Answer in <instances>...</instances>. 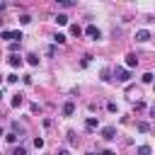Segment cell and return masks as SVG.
I'll return each mask as SVG.
<instances>
[{
    "label": "cell",
    "instance_id": "15",
    "mask_svg": "<svg viewBox=\"0 0 155 155\" xmlns=\"http://www.w3.org/2000/svg\"><path fill=\"white\" fill-rule=\"evenodd\" d=\"M17 138H19V133H15V131L5 136V140H7V143H17Z\"/></svg>",
    "mask_w": 155,
    "mask_h": 155
},
{
    "label": "cell",
    "instance_id": "18",
    "mask_svg": "<svg viewBox=\"0 0 155 155\" xmlns=\"http://www.w3.org/2000/svg\"><path fill=\"white\" fill-rule=\"evenodd\" d=\"M29 22H31L29 15H19V24H29Z\"/></svg>",
    "mask_w": 155,
    "mask_h": 155
},
{
    "label": "cell",
    "instance_id": "22",
    "mask_svg": "<svg viewBox=\"0 0 155 155\" xmlns=\"http://www.w3.org/2000/svg\"><path fill=\"white\" fill-rule=\"evenodd\" d=\"M56 2H58V5H63V7H70L75 0H56Z\"/></svg>",
    "mask_w": 155,
    "mask_h": 155
},
{
    "label": "cell",
    "instance_id": "19",
    "mask_svg": "<svg viewBox=\"0 0 155 155\" xmlns=\"http://www.w3.org/2000/svg\"><path fill=\"white\" fill-rule=\"evenodd\" d=\"M140 80H143V82H145V85H150V82H153V73H145V75H143V78H140Z\"/></svg>",
    "mask_w": 155,
    "mask_h": 155
},
{
    "label": "cell",
    "instance_id": "13",
    "mask_svg": "<svg viewBox=\"0 0 155 155\" xmlns=\"http://www.w3.org/2000/svg\"><path fill=\"white\" fill-rule=\"evenodd\" d=\"M138 131H140V133H148V131H150V124H148V121H138Z\"/></svg>",
    "mask_w": 155,
    "mask_h": 155
},
{
    "label": "cell",
    "instance_id": "28",
    "mask_svg": "<svg viewBox=\"0 0 155 155\" xmlns=\"http://www.w3.org/2000/svg\"><path fill=\"white\" fill-rule=\"evenodd\" d=\"M0 97H2V92H0Z\"/></svg>",
    "mask_w": 155,
    "mask_h": 155
},
{
    "label": "cell",
    "instance_id": "3",
    "mask_svg": "<svg viewBox=\"0 0 155 155\" xmlns=\"http://www.w3.org/2000/svg\"><path fill=\"white\" fill-rule=\"evenodd\" d=\"M85 34H87V36H90L92 41H99V39H102V31H99V29H97L94 24H90V27L85 29Z\"/></svg>",
    "mask_w": 155,
    "mask_h": 155
},
{
    "label": "cell",
    "instance_id": "17",
    "mask_svg": "<svg viewBox=\"0 0 155 155\" xmlns=\"http://www.w3.org/2000/svg\"><path fill=\"white\" fill-rule=\"evenodd\" d=\"M12 131H15V133H24V126H19L17 121H12Z\"/></svg>",
    "mask_w": 155,
    "mask_h": 155
},
{
    "label": "cell",
    "instance_id": "20",
    "mask_svg": "<svg viewBox=\"0 0 155 155\" xmlns=\"http://www.w3.org/2000/svg\"><path fill=\"white\" fill-rule=\"evenodd\" d=\"M34 148L41 150V148H44V138H34Z\"/></svg>",
    "mask_w": 155,
    "mask_h": 155
},
{
    "label": "cell",
    "instance_id": "25",
    "mask_svg": "<svg viewBox=\"0 0 155 155\" xmlns=\"http://www.w3.org/2000/svg\"><path fill=\"white\" fill-rule=\"evenodd\" d=\"M75 138H78V136H75V131H68V140H70V143H75Z\"/></svg>",
    "mask_w": 155,
    "mask_h": 155
},
{
    "label": "cell",
    "instance_id": "11",
    "mask_svg": "<svg viewBox=\"0 0 155 155\" xmlns=\"http://www.w3.org/2000/svg\"><path fill=\"white\" fill-rule=\"evenodd\" d=\"M22 104H24V97H22V94H15V97H12V107L17 109V107H22Z\"/></svg>",
    "mask_w": 155,
    "mask_h": 155
},
{
    "label": "cell",
    "instance_id": "24",
    "mask_svg": "<svg viewBox=\"0 0 155 155\" xmlns=\"http://www.w3.org/2000/svg\"><path fill=\"white\" fill-rule=\"evenodd\" d=\"M5 80H7V82H17V80H19V78H17V75H15V73H12V75H7V78H5Z\"/></svg>",
    "mask_w": 155,
    "mask_h": 155
},
{
    "label": "cell",
    "instance_id": "1",
    "mask_svg": "<svg viewBox=\"0 0 155 155\" xmlns=\"http://www.w3.org/2000/svg\"><path fill=\"white\" fill-rule=\"evenodd\" d=\"M114 78H116L119 82H128V80H131V70H128V68H114Z\"/></svg>",
    "mask_w": 155,
    "mask_h": 155
},
{
    "label": "cell",
    "instance_id": "26",
    "mask_svg": "<svg viewBox=\"0 0 155 155\" xmlns=\"http://www.w3.org/2000/svg\"><path fill=\"white\" fill-rule=\"evenodd\" d=\"M0 136H2V128H0Z\"/></svg>",
    "mask_w": 155,
    "mask_h": 155
},
{
    "label": "cell",
    "instance_id": "12",
    "mask_svg": "<svg viewBox=\"0 0 155 155\" xmlns=\"http://www.w3.org/2000/svg\"><path fill=\"white\" fill-rule=\"evenodd\" d=\"M27 63H29V65H39V56H36V53H29V56H27Z\"/></svg>",
    "mask_w": 155,
    "mask_h": 155
},
{
    "label": "cell",
    "instance_id": "8",
    "mask_svg": "<svg viewBox=\"0 0 155 155\" xmlns=\"http://www.w3.org/2000/svg\"><path fill=\"white\" fill-rule=\"evenodd\" d=\"M73 111H75V104L73 102H65L63 104V116H73Z\"/></svg>",
    "mask_w": 155,
    "mask_h": 155
},
{
    "label": "cell",
    "instance_id": "16",
    "mask_svg": "<svg viewBox=\"0 0 155 155\" xmlns=\"http://www.w3.org/2000/svg\"><path fill=\"white\" fill-rule=\"evenodd\" d=\"M70 34H73V36H80V34H82V29H80L78 24H73V27H70Z\"/></svg>",
    "mask_w": 155,
    "mask_h": 155
},
{
    "label": "cell",
    "instance_id": "2",
    "mask_svg": "<svg viewBox=\"0 0 155 155\" xmlns=\"http://www.w3.org/2000/svg\"><path fill=\"white\" fill-rule=\"evenodd\" d=\"M0 39H10V41H22V31H10V29H2L0 31Z\"/></svg>",
    "mask_w": 155,
    "mask_h": 155
},
{
    "label": "cell",
    "instance_id": "9",
    "mask_svg": "<svg viewBox=\"0 0 155 155\" xmlns=\"http://www.w3.org/2000/svg\"><path fill=\"white\" fill-rule=\"evenodd\" d=\"M10 65H12V68H19V65H22V58H19L15 51H12V56H10Z\"/></svg>",
    "mask_w": 155,
    "mask_h": 155
},
{
    "label": "cell",
    "instance_id": "14",
    "mask_svg": "<svg viewBox=\"0 0 155 155\" xmlns=\"http://www.w3.org/2000/svg\"><path fill=\"white\" fill-rule=\"evenodd\" d=\"M53 41H56V44H65L68 36H65V34H53Z\"/></svg>",
    "mask_w": 155,
    "mask_h": 155
},
{
    "label": "cell",
    "instance_id": "7",
    "mask_svg": "<svg viewBox=\"0 0 155 155\" xmlns=\"http://www.w3.org/2000/svg\"><path fill=\"white\" fill-rule=\"evenodd\" d=\"M136 65H138V56L136 53H128L126 56V68H136Z\"/></svg>",
    "mask_w": 155,
    "mask_h": 155
},
{
    "label": "cell",
    "instance_id": "27",
    "mask_svg": "<svg viewBox=\"0 0 155 155\" xmlns=\"http://www.w3.org/2000/svg\"><path fill=\"white\" fill-rule=\"evenodd\" d=\"M0 82H2V75H0Z\"/></svg>",
    "mask_w": 155,
    "mask_h": 155
},
{
    "label": "cell",
    "instance_id": "23",
    "mask_svg": "<svg viewBox=\"0 0 155 155\" xmlns=\"http://www.w3.org/2000/svg\"><path fill=\"white\" fill-rule=\"evenodd\" d=\"M102 80H104V82H109V80H111V78H109V70H102Z\"/></svg>",
    "mask_w": 155,
    "mask_h": 155
},
{
    "label": "cell",
    "instance_id": "6",
    "mask_svg": "<svg viewBox=\"0 0 155 155\" xmlns=\"http://www.w3.org/2000/svg\"><path fill=\"white\" fill-rule=\"evenodd\" d=\"M97 126H99V119H97V116H87L85 128H87V131H92V128H97Z\"/></svg>",
    "mask_w": 155,
    "mask_h": 155
},
{
    "label": "cell",
    "instance_id": "21",
    "mask_svg": "<svg viewBox=\"0 0 155 155\" xmlns=\"http://www.w3.org/2000/svg\"><path fill=\"white\" fill-rule=\"evenodd\" d=\"M138 153H140V155H150V148H148V145H140Z\"/></svg>",
    "mask_w": 155,
    "mask_h": 155
},
{
    "label": "cell",
    "instance_id": "5",
    "mask_svg": "<svg viewBox=\"0 0 155 155\" xmlns=\"http://www.w3.org/2000/svg\"><path fill=\"white\" fill-rule=\"evenodd\" d=\"M136 41H138V44H145V41H150V31H148V29H140V31H136Z\"/></svg>",
    "mask_w": 155,
    "mask_h": 155
},
{
    "label": "cell",
    "instance_id": "10",
    "mask_svg": "<svg viewBox=\"0 0 155 155\" xmlns=\"http://www.w3.org/2000/svg\"><path fill=\"white\" fill-rule=\"evenodd\" d=\"M56 24H61V27H65V24H68V15H63V12H58V15H56Z\"/></svg>",
    "mask_w": 155,
    "mask_h": 155
},
{
    "label": "cell",
    "instance_id": "4",
    "mask_svg": "<svg viewBox=\"0 0 155 155\" xmlns=\"http://www.w3.org/2000/svg\"><path fill=\"white\" fill-rule=\"evenodd\" d=\"M102 138H104V140L116 138V128H114V126H104V128H102Z\"/></svg>",
    "mask_w": 155,
    "mask_h": 155
}]
</instances>
